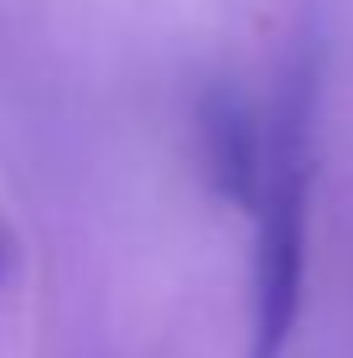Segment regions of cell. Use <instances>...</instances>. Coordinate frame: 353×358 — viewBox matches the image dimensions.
I'll return each instance as SVG.
<instances>
[{"instance_id": "1", "label": "cell", "mask_w": 353, "mask_h": 358, "mask_svg": "<svg viewBox=\"0 0 353 358\" xmlns=\"http://www.w3.org/2000/svg\"><path fill=\"white\" fill-rule=\"evenodd\" d=\"M312 120H317V42H301L275 94L260 171L254 234V327L250 358H281L301 317L307 280V208H312Z\"/></svg>"}, {"instance_id": "2", "label": "cell", "mask_w": 353, "mask_h": 358, "mask_svg": "<svg viewBox=\"0 0 353 358\" xmlns=\"http://www.w3.org/2000/svg\"><path fill=\"white\" fill-rule=\"evenodd\" d=\"M203 125V162H208V182L229 203L254 208L260 197V171H265V135L254 130L250 104L229 83H213L198 104Z\"/></svg>"}]
</instances>
